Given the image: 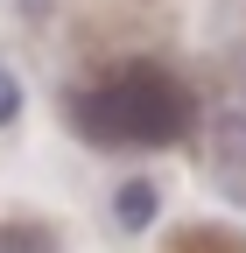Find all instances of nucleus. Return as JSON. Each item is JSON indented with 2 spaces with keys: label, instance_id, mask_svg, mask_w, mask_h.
Returning a JSON list of instances; mask_svg holds the SVG:
<instances>
[{
  "label": "nucleus",
  "instance_id": "3",
  "mask_svg": "<svg viewBox=\"0 0 246 253\" xmlns=\"http://www.w3.org/2000/svg\"><path fill=\"white\" fill-rule=\"evenodd\" d=\"M14 106H21V91H14V78L0 71V120H14Z\"/></svg>",
  "mask_w": 246,
  "mask_h": 253
},
{
  "label": "nucleus",
  "instance_id": "1",
  "mask_svg": "<svg viewBox=\"0 0 246 253\" xmlns=\"http://www.w3.org/2000/svg\"><path fill=\"white\" fill-rule=\"evenodd\" d=\"M71 126L99 148H169L197 126V99L162 63H120L71 91Z\"/></svg>",
  "mask_w": 246,
  "mask_h": 253
},
{
  "label": "nucleus",
  "instance_id": "2",
  "mask_svg": "<svg viewBox=\"0 0 246 253\" xmlns=\"http://www.w3.org/2000/svg\"><path fill=\"white\" fill-rule=\"evenodd\" d=\"M155 218V183H120V225H148Z\"/></svg>",
  "mask_w": 246,
  "mask_h": 253
}]
</instances>
